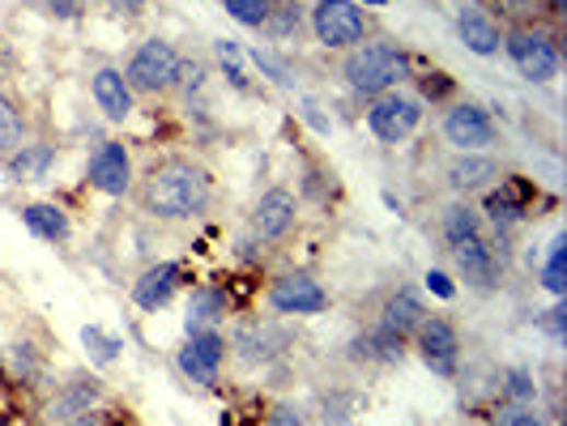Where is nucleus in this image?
<instances>
[{
  "label": "nucleus",
  "mask_w": 567,
  "mask_h": 426,
  "mask_svg": "<svg viewBox=\"0 0 567 426\" xmlns=\"http://www.w3.org/2000/svg\"><path fill=\"white\" fill-rule=\"evenodd\" d=\"M499 51H508L512 69L525 81H537V85H542V81L559 78V47H555V39H551L546 31H537V26H517V31H508Z\"/></svg>",
  "instance_id": "423d86ee"
},
{
  "label": "nucleus",
  "mask_w": 567,
  "mask_h": 426,
  "mask_svg": "<svg viewBox=\"0 0 567 426\" xmlns=\"http://www.w3.org/2000/svg\"><path fill=\"white\" fill-rule=\"evenodd\" d=\"M132 196H137L141 214L154 222H193V218L209 214V205H213V180L201 162L171 154L150 162L137 175Z\"/></svg>",
  "instance_id": "f257e3e1"
},
{
  "label": "nucleus",
  "mask_w": 567,
  "mask_h": 426,
  "mask_svg": "<svg viewBox=\"0 0 567 426\" xmlns=\"http://www.w3.org/2000/svg\"><path fill=\"white\" fill-rule=\"evenodd\" d=\"M342 81H346L359 99H375V94L402 90V81H409V56H405L397 43L367 39L346 51V60H342Z\"/></svg>",
  "instance_id": "f03ea898"
},
{
  "label": "nucleus",
  "mask_w": 567,
  "mask_h": 426,
  "mask_svg": "<svg viewBox=\"0 0 567 426\" xmlns=\"http://www.w3.org/2000/svg\"><path fill=\"white\" fill-rule=\"evenodd\" d=\"M440 234H444V243H465V239H474V234H483V214L470 205V200H452L444 205V214H440Z\"/></svg>",
  "instance_id": "a878e982"
},
{
  "label": "nucleus",
  "mask_w": 567,
  "mask_h": 426,
  "mask_svg": "<svg viewBox=\"0 0 567 426\" xmlns=\"http://www.w3.org/2000/svg\"><path fill=\"white\" fill-rule=\"evenodd\" d=\"M213 56H218L222 73L231 78V85H235V90H247V81H243V51H240V43L218 39V43H213Z\"/></svg>",
  "instance_id": "72a5a7b5"
},
{
  "label": "nucleus",
  "mask_w": 567,
  "mask_h": 426,
  "mask_svg": "<svg viewBox=\"0 0 567 426\" xmlns=\"http://www.w3.org/2000/svg\"><path fill=\"white\" fill-rule=\"evenodd\" d=\"M499 175H504V171H499V158H490V154H456L444 166L448 188L461 196V200L474 193H486Z\"/></svg>",
  "instance_id": "dca6fc26"
},
{
  "label": "nucleus",
  "mask_w": 567,
  "mask_h": 426,
  "mask_svg": "<svg viewBox=\"0 0 567 426\" xmlns=\"http://www.w3.org/2000/svg\"><path fill=\"white\" fill-rule=\"evenodd\" d=\"M85 180L90 188L112 200H124L132 196V184H137V171H132V154L124 150L120 141H99L94 154L85 162Z\"/></svg>",
  "instance_id": "f8f14e48"
},
{
  "label": "nucleus",
  "mask_w": 567,
  "mask_h": 426,
  "mask_svg": "<svg viewBox=\"0 0 567 426\" xmlns=\"http://www.w3.org/2000/svg\"><path fill=\"white\" fill-rule=\"evenodd\" d=\"M43 4H47V13L56 22H78L81 9H85V0H43Z\"/></svg>",
  "instance_id": "4c0bfd02"
},
{
  "label": "nucleus",
  "mask_w": 567,
  "mask_h": 426,
  "mask_svg": "<svg viewBox=\"0 0 567 426\" xmlns=\"http://www.w3.org/2000/svg\"><path fill=\"white\" fill-rule=\"evenodd\" d=\"M427 290H431L436 299H452V295H456V286H452V277H448V273H440V269H431V273H427Z\"/></svg>",
  "instance_id": "79ce46f5"
},
{
  "label": "nucleus",
  "mask_w": 567,
  "mask_h": 426,
  "mask_svg": "<svg viewBox=\"0 0 567 426\" xmlns=\"http://www.w3.org/2000/svg\"><path fill=\"white\" fill-rule=\"evenodd\" d=\"M265 299H269V308L278 315H321V311H328V290L303 269L278 273L265 286Z\"/></svg>",
  "instance_id": "1a4fd4ad"
},
{
  "label": "nucleus",
  "mask_w": 567,
  "mask_h": 426,
  "mask_svg": "<svg viewBox=\"0 0 567 426\" xmlns=\"http://www.w3.org/2000/svg\"><path fill=\"white\" fill-rule=\"evenodd\" d=\"M222 9L247 26V31H261L265 26V18H269V9H274V0H222Z\"/></svg>",
  "instance_id": "473e14b6"
},
{
  "label": "nucleus",
  "mask_w": 567,
  "mask_h": 426,
  "mask_svg": "<svg viewBox=\"0 0 567 426\" xmlns=\"http://www.w3.org/2000/svg\"><path fill=\"white\" fill-rule=\"evenodd\" d=\"M303 119H308V124H312V128H316V133H328V119L321 116V107H316V103H312V99H303Z\"/></svg>",
  "instance_id": "c03bdc74"
},
{
  "label": "nucleus",
  "mask_w": 567,
  "mask_h": 426,
  "mask_svg": "<svg viewBox=\"0 0 567 426\" xmlns=\"http://www.w3.org/2000/svg\"><path fill=\"white\" fill-rule=\"evenodd\" d=\"M546 9H551V13H564L567 0H546Z\"/></svg>",
  "instance_id": "09e8293b"
},
{
  "label": "nucleus",
  "mask_w": 567,
  "mask_h": 426,
  "mask_svg": "<svg viewBox=\"0 0 567 426\" xmlns=\"http://www.w3.org/2000/svg\"><path fill=\"white\" fill-rule=\"evenodd\" d=\"M546 329H551L555 337H564V308H555V311H551V320H546Z\"/></svg>",
  "instance_id": "a18cd8bd"
},
{
  "label": "nucleus",
  "mask_w": 567,
  "mask_h": 426,
  "mask_svg": "<svg viewBox=\"0 0 567 426\" xmlns=\"http://www.w3.org/2000/svg\"><path fill=\"white\" fill-rule=\"evenodd\" d=\"M355 4H363V9H384V4H393V0H355Z\"/></svg>",
  "instance_id": "de8ad7c7"
},
{
  "label": "nucleus",
  "mask_w": 567,
  "mask_h": 426,
  "mask_svg": "<svg viewBox=\"0 0 567 426\" xmlns=\"http://www.w3.org/2000/svg\"><path fill=\"white\" fill-rule=\"evenodd\" d=\"M346 358H350V362H359V367H380V358H375V342H371V329L359 333V337H350Z\"/></svg>",
  "instance_id": "e433bc0d"
},
{
  "label": "nucleus",
  "mask_w": 567,
  "mask_h": 426,
  "mask_svg": "<svg viewBox=\"0 0 567 426\" xmlns=\"http://www.w3.org/2000/svg\"><path fill=\"white\" fill-rule=\"evenodd\" d=\"M324 180H333V175H324V171H316V166H308V171H303V193L312 196V200L333 196V188H324Z\"/></svg>",
  "instance_id": "58836bf2"
},
{
  "label": "nucleus",
  "mask_w": 567,
  "mask_h": 426,
  "mask_svg": "<svg viewBox=\"0 0 567 426\" xmlns=\"http://www.w3.org/2000/svg\"><path fill=\"white\" fill-rule=\"evenodd\" d=\"M265 426H308V418H303L294 405H274L269 418H265Z\"/></svg>",
  "instance_id": "ea45409f"
},
{
  "label": "nucleus",
  "mask_w": 567,
  "mask_h": 426,
  "mask_svg": "<svg viewBox=\"0 0 567 426\" xmlns=\"http://www.w3.org/2000/svg\"><path fill=\"white\" fill-rule=\"evenodd\" d=\"M180 290V265L175 261H162V265H150L132 281V303L141 311H162Z\"/></svg>",
  "instance_id": "f3484780"
},
{
  "label": "nucleus",
  "mask_w": 567,
  "mask_h": 426,
  "mask_svg": "<svg viewBox=\"0 0 567 426\" xmlns=\"http://www.w3.org/2000/svg\"><path fill=\"white\" fill-rule=\"evenodd\" d=\"M499 401H512V405H533L537 401V380L525 367H508L499 376Z\"/></svg>",
  "instance_id": "cd10ccee"
},
{
  "label": "nucleus",
  "mask_w": 567,
  "mask_h": 426,
  "mask_svg": "<svg viewBox=\"0 0 567 426\" xmlns=\"http://www.w3.org/2000/svg\"><path fill=\"white\" fill-rule=\"evenodd\" d=\"M222 362H227V337H222L218 329H197V333H188L184 349L175 354V367L197 388H218Z\"/></svg>",
  "instance_id": "9d476101"
},
{
  "label": "nucleus",
  "mask_w": 567,
  "mask_h": 426,
  "mask_svg": "<svg viewBox=\"0 0 567 426\" xmlns=\"http://www.w3.org/2000/svg\"><path fill=\"white\" fill-rule=\"evenodd\" d=\"M542 281H546V290L555 295V299H564L567 281H564V234H555V243H551V261H546V269H542Z\"/></svg>",
  "instance_id": "c9c22d12"
},
{
  "label": "nucleus",
  "mask_w": 567,
  "mask_h": 426,
  "mask_svg": "<svg viewBox=\"0 0 567 426\" xmlns=\"http://www.w3.org/2000/svg\"><path fill=\"white\" fill-rule=\"evenodd\" d=\"M452 90V81L444 78V73H431V78H423V94L427 99H440V94H448Z\"/></svg>",
  "instance_id": "37998d69"
},
{
  "label": "nucleus",
  "mask_w": 567,
  "mask_h": 426,
  "mask_svg": "<svg viewBox=\"0 0 567 426\" xmlns=\"http://www.w3.org/2000/svg\"><path fill=\"white\" fill-rule=\"evenodd\" d=\"M418 124H423V99L402 94V90L375 94L371 107H367V128H371L375 141H384V146H402Z\"/></svg>",
  "instance_id": "0eeeda50"
},
{
  "label": "nucleus",
  "mask_w": 567,
  "mask_h": 426,
  "mask_svg": "<svg viewBox=\"0 0 567 426\" xmlns=\"http://www.w3.org/2000/svg\"><path fill=\"white\" fill-rule=\"evenodd\" d=\"M294 218H299L294 193L290 188H269V193H261V200L252 205L247 227H252V234L261 243H278V239H286V234L294 231Z\"/></svg>",
  "instance_id": "ddd939ff"
},
{
  "label": "nucleus",
  "mask_w": 567,
  "mask_h": 426,
  "mask_svg": "<svg viewBox=\"0 0 567 426\" xmlns=\"http://www.w3.org/2000/svg\"><path fill=\"white\" fill-rule=\"evenodd\" d=\"M90 94H94L99 112L112 119V124H124V119H132V112H137V94L128 90V81H124V73L116 65H103V69L90 73Z\"/></svg>",
  "instance_id": "2eb2a0df"
},
{
  "label": "nucleus",
  "mask_w": 567,
  "mask_h": 426,
  "mask_svg": "<svg viewBox=\"0 0 567 426\" xmlns=\"http://www.w3.org/2000/svg\"><path fill=\"white\" fill-rule=\"evenodd\" d=\"M440 133L456 154H486L499 141L495 119L486 116V107H478V103H452L440 119Z\"/></svg>",
  "instance_id": "6e6552de"
},
{
  "label": "nucleus",
  "mask_w": 567,
  "mask_h": 426,
  "mask_svg": "<svg viewBox=\"0 0 567 426\" xmlns=\"http://www.w3.org/2000/svg\"><path fill=\"white\" fill-rule=\"evenodd\" d=\"M414 349L444 380H452L456 367H461V333H456V324L444 320V315H423V324L414 329Z\"/></svg>",
  "instance_id": "9b49d317"
},
{
  "label": "nucleus",
  "mask_w": 567,
  "mask_h": 426,
  "mask_svg": "<svg viewBox=\"0 0 567 426\" xmlns=\"http://www.w3.org/2000/svg\"><path fill=\"white\" fill-rule=\"evenodd\" d=\"M107 9L124 18V22H132V18H141L146 9H150V0H107Z\"/></svg>",
  "instance_id": "a19ab883"
},
{
  "label": "nucleus",
  "mask_w": 567,
  "mask_h": 426,
  "mask_svg": "<svg viewBox=\"0 0 567 426\" xmlns=\"http://www.w3.org/2000/svg\"><path fill=\"white\" fill-rule=\"evenodd\" d=\"M294 346V329L282 320H243L231 333V354L235 362L256 371V367H274L278 358H286V349Z\"/></svg>",
  "instance_id": "39448f33"
},
{
  "label": "nucleus",
  "mask_w": 567,
  "mask_h": 426,
  "mask_svg": "<svg viewBox=\"0 0 567 426\" xmlns=\"http://www.w3.org/2000/svg\"><path fill=\"white\" fill-rule=\"evenodd\" d=\"M0 426H4V423H0Z\"/></svg>",
  "instance_id": "8fccbe9b"
},
{
  "label": "nucleus",
  "mask_w": 567,
  "mask_h": 426,
  "mask_svg": "<svg viewBox=\"0 0 567 426\" xmlns=\"http://www.w3.org/2000/svg\"><path fill=\"white\" fill-rule=\"evenodd\" d=\"M261 31L274 43H294L308 31V4H299V0H274V9H269V18H265Z\"/></svg>",
  "instance_id": "393cba45"
},
{
  "label": "nucleus",
  "mask_w": 567,
  "mask_h": 426,
  "mask_svg": "<svg viewBox=\"0 0 567 426\" xmlns=\"http://www.w3.org/2000/svg\"><path fill=\"white\" fill-rule=\"evenodd\" d=\"M355 414H359V392H355V388H333V392L321 401L324 426H350Z\"/></svg>",
  "instance_id": "bb28decb"
},
{
  "label": "nucleus",
  "mask_w": 567,
  "mask_h": 426,
  "mask_svg": "<svg viewBox=\"0 0 567 426\" xmlns=\"http://www.w3.org/2000/svg\"><path fill=\"white\" fill-rule=\"evenodd\" d=\"M205 78H209V69H205L201 60H180V73H175V85H171V90H180V94L193 103V94L205 90Z\"/></svg>",
  "instance_id": "f704fd0d"
},
{
  "label": "nucleus",
  "mask_w": 567,
  "mask_h": 426,
  "mask_svg": "<svg viewBox=\"0 0 567 426\" xmlns=\"http://www.w3.org/2000/svg\"><path fill=\"white\" fill-rule=\"evenodd\" d=\"M81 342H85V349H90V358H94L99 367H107V362H116V358H120V349H124L120 337H112V333H103L99 324H85V329H81Z\"/></svg>",
  "instance_id": "c756f323"
},
{
  "label": "nucleus",
  "mask_w": 567,
  "mask_h": 426,
  "mask_svg": "<svg viewBox=\"0 0 567 426\" xmlns=\"http://www.w3.org/2000/svg\"><path fill=\"white\" fill-rule=\"evenodd\" d=\"M56 158H60V150L51 141H26L22 150H13L4 158V171L18 184H39V180H47V171L56 166Z\"/></svg>",
  "instance_id": "a211bd4d"
},
{
  "label": "nucleus",
  "mask_w": 567,
  "mask_h": 426,
  "mask_svg": "<svg viewBox=\"0 0 567 426\" xmlns=\"http://www.w3.org/2000/svg\"><path fill=\"white\" fill-rule=\"evenodd\" d=\"M22 222H26V231L43 239V243H69L73 239V222H69V214L60 209V205H51V200H31L26 209H22Z\"/></svg>",
  "instance_id": "6ab92c4d"
},
{
  "label": "nucleus",
  "mask_w": 567,
  "mask_h": 426,
  "mask_svg": "<svg viewBox=\"0 0 567 426\" xmlns=\"http://www.w3.org/2000/svg\"><path fill=\"white\" fill-rule=\"evenodd\" d=\"M4 367H9V376L13 380H22V384H35L43 371L39 354H35V346L31 342H13V346L4 349Z\"/></svg>",
  "instance_id": "c85d7f7f"
},
{
  "label": "nucleus",
  "mask_w": 567,
  "mask_h": 426,
  "mask_svg": "<svg viewBox=\"0 0 567 426\" xmlns=\"http://www.w3.org/2000/svg\"><path fill=\"white\" fill-rule=\"evenodd\" d=\"M99 405V380H69V384L56 392V401L47 405V418L51 423H69L78 414H90Z\"/></svg>",
  "instance_id": "5701e85b"
},
{
  "label": "nucleus",
  "mask_w": 567,
  "mask_h": 426,
  "mask_svg": "<svg viewBox=\"0 0 567 426\" xmlns=\"http://www.w3.org/2000/svg\"><path fill=\"white\" fill-rule=\"evenodd\" d=\"M456 35H461V43H465L474 56H499V47H504L499 26L486 18L483 9H465V13L456 18Z\"/></svg>",
  "instance_id": "412c9836"
},
{
  "label": "nucleus",
  "mask_w": 567,
  "mask_h": 426,
  "mask_svg": "<svg viewBox=\"0 0 567 426\" xmlns=\"http://www.w3.org/2000/svg\"><path fill=\"white\" fill-rule=\"evenodd\" d=\"M252 65L261 69V78H269L278 90H290L294 85V73H290V65H286L282 56L274 51V47H252Z\"/></svg>",
  "instance_id": "7c9ffc66"
},
{
  "label": "nucleus",
  "mask_w": 567,
  "mask_h": 426,
  "mask_svg": "<svg viewBox=\"0 0 567 426\" xmlns=\"http://www.w3.org/2000/svg\"><path fill=\"white\" fill-rule=\"evenodd\" d=\"M423 299H418V290H409V286H397L389 299H384V308H380V320L375 324H384V329H393V333H402V337H414V329L423 324Z\"/></svg>",
  "instance_id": "aec40b11"
},
{
  "label": "nucleus",
  "mask_w": 567,
  "mask_h": 426,
  "mask_svg": "<svg viewBox=\"0 0 567 426\" xmlns=\"http://www.w3.org/2000/svg\"><path fill=\"white\" fill-rule=\"evenodd\" d=\"M448 252H452L456 273H461V281L470 290H495L499 286V256H495V247L486 243L483 234H474L465 243H452Z\"/></svg>",
  "instance_id": "4468645a"
},
{
  "label": "nucleus",
  "mask_w": 567,
  "mask_h": 426,
  "mask_svg": "<svg viewBox=\"0 0 567 426\" xmlns=\"http://www.w3.org/2000/svg\"><path fill=\"white\" fill-rule=\"evenodd\" d=\"M308 31L328 51H350L367 43L371 22H367L363 4H355V0H316L308 9Z\"/></svg>",
  "instance_id": "7ed1b4c3"
},
{
  "label": "nucleus",
  "mask_w": 567,
  "mask_h": 426,
  "mask_svg": "<svg viewBox=\"0 0 567 426\" xmlns=\"http://www.w3.org/2000/svg\"><path fill=\"white\" fill-rule=\"evenodd\" d=\"M231 311V295L222 290V286H213V281H205L197 286L193 295H188V333H197V329H218V320Z\"/></svg>",
  "instance_id": "4be33fe9"
},
{
  "label": "nucleus",
  "mask_w": 567,
  "mask_h": 426,
  "mask_svg": "<svg viewBox=\"0 0 567 426\" xmlns=\"http://www.w3.org/2000/svg\"><path fill=\"white\" fill-rule=\"evenodd\" d=\"M490 426H546V418L537 414V405H512V401H499L490 410Z\"/></svg>",
  "instance_id": "2f4dec72"
},
{
  "label": "nucleus",
  "mask_w": 567,
  "mask_h": 426,
  "mask_svg": "<svg viewBox=\"0 0 567 426\" xmlns=\"http://www.w3.org/2000/svg\"><path fill=\"white\" fill-rule=\"evenodd\" d=\"M31 141V119H26V107L13 99V94H4L0 90V162L13 154V150H22Z\"/></svg>",
  "instance_id": "b1692460"
},
{
  "label": "nucleus",
  "mask_w": 567,
  "mask_h": 426,
  "mask_svg": "<svg viewBox=\"0 0 567 426\" xmlns=\"http://www.w3.org/2000/svg\"><path fill=\"white\" fill-rule=\"evenodd\" d=\"M180 60H184V56L175 51V43H166L154 35V39L132 47V56H128V65H124L120 73L132 94H166V90L175 85Z\"/></svg>",
  "instance_id": "20e7f679"
},
{
  "label": "nucleus",
  "mask_w": 567,
  "mask_h": 426,
  "mask_svg": "<svg viewBox=\"0 0 567 426\" xmlns=\"http://www.w3.org/2000/svg\"><path fill=\"white\" fill-rule=\"evenodd\" d=\"M65 426H103V418H99V414L90 410V414H78V418H69Z\"/></svg>",
  "instance_id": "49530a36"
}]
</instances>
